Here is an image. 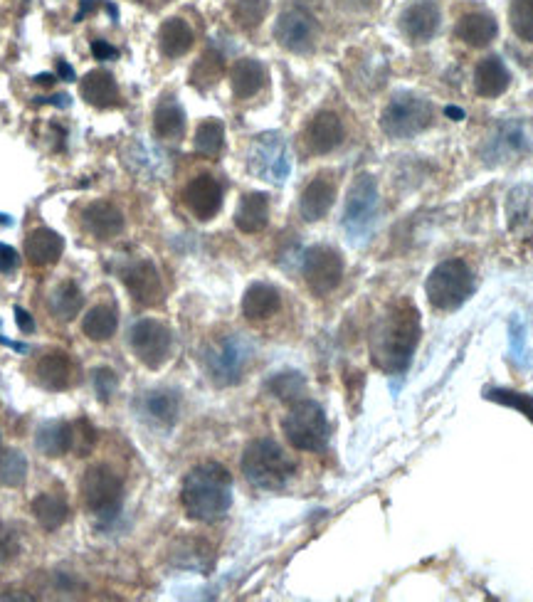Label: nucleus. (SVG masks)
<instances>
[{
	"instance_id": "obj_1",
	"label": "nucleus",
	"mask_w": 533,
	"mask_h": 602,
	"mask_svg": "<svg viewBox=\"0 0 533 602\" xmlns=\"http://www.w3.org/2000/svg\"><path fill=\"white\" fill-rule=\"evenodd\" d=\"M420 341V311L408 299L395 301L378 316L371 334L373 363L385 373L408 371Z\"/></svg>"
},
{
	"instance_id": "obj_2",
	"label": "nucleus",
	"mask_w": 533,
	"mask_h": 602,
	"mask_svg": "<svg viewBox=\"0 0 533 602\" xmlns=\"http://www.w3.org/2000/svg\"><path fill=\"white\" fill-rule=\"evenodd\" d=\"M186 514L200 524L223 519L232 506V477L218 462H205L188 472L181 489Z\"/></svg>"
},
{
	"instance_id": "obj_3",
	"label": "nucleus",
	"mask_w": 533,
	"mask_h": 602,
	"mask_svg": "<svg viewBox=\"0 0 533 602\" xmlns=\"http://www.w3.org/2000/svg\"><path fill=\"white\" fill-rule=\"evenodd\" d=\"M297 472V464L282 450V445L269 437L255 440L247 445L242 454V474L247 482L257 489L279 491L289 484V479Z\"/></svg>"
},
{
	"instance_id": "obj_4",
	"label": "nucleus",
	"mask_w": 533,
	"mask_h": 602,
	"mask_svg": "<svg viewBox=\"0 0 533 602\" xmlns=\"http://www.w3.org/2000/svg\"><path fill=\"white\" fill-rule=\"evenodd\" d=\"M378 210H381V198H378L376 178L371 173H361L348 188L346 208H343V232L348 242L363 247L373 237L378 225Z\"/></svg>"
},
{
	"instance_id": "obj_5",
	"label": "nucleus",
	"mask_w": 533,
	"mask_h": 602,
	"mask_svg": "<svg viewBox=\"0 0 533 602\" xmlns=\"http://www.w3.org/2000/svg\"><path fill=\"white\" fill-rule=\"evenodd\" d=\"M432 119H435V107L430 104V99L415 92H398L385 104L381 129L390 139H413L430 129Z\"/></svg>"
},
{
	"instance_id": "obj_6",
	"label": "nucleus",
	"mask_w": 533,
	"mask_h": 602,
	"mask_svg": "<svg viewBox=\"0 0 533 602\" xmlns=\"http://www.w3.org/2000/svg\"><path fill=\"white\" fill-rule=\"evenodd\" d=\"M425 292L435 309L455 311L474 294L472 269L462 260L440 262L427 277Z\"/></svg>"
},
{
	"instance_id": "obj_7",
	"label": "nucleus",
	"mask_w": 533,
	"mask_h": 602,
	"mask_svg": "<svg viewBox=\"0 0 533 602\" xmlns=\"http://www.w3.org/2000/svg\"><path fill=\"white\" fill-rule=\"evenodd\" d=\"M289 445L302 452H321L329 442V420L314 400H297L282 422Z\"/></svg>"
},
{
	"instance_id": "obj_8",
	"label": "nucleus",
	"mask_w": 533,
	"mask_h": 602,
	"mask_svg": "<svg viewBox=\"0 0 533 602\" xmlns=\"http://www.w3.org/2000/svg\"><path fill=\"white\" fill-rule=\"evenodd\" d=\"M252 353H255V348L245 336L230 334L205 351V371L215 385H223V388L237 385L250 366Z\"/></svg>"
},
{
	"instance_id": "obj_9",
	"label": "nucleus",
	"mask_w": 533,
	"mask_h": 602,
	"mask_svg": "<svg viewBox=\"0 0 533 602\" xmlns=\"http://www.w3.org/2000/svg\"><path fill=\"white\" fill-rule=\"evenodd\" d=\"M82 499L94 516L112 519L124 501V482L109 464H94L82 477Z\"/></svg>"
},
{
	"instance_id": "obj_10",
	"label": "nucleus",
	"mask_w": 533,
	"mask_h": 602,
	"mask_svg": "<svg viewBox=\"0 0 533 602\" xmlns=\"http://www.w3.org/2000/svg\"><path fill=\"white\" fill-rule=\"evenodd\" d=\"M247 166H250L252 176L274 183V186L287 181L289 173H292V156H289L284 136L277 134V131L257 136L250 146Z\"/></svg>"
},
{
	"instance_id": "obj_11",
	"label": "nucleus",
	"mask_w": 533,
	"mask_h": 602,
	"mask_svg": "<svg viewBox=\"0 0 533 602\" xmlns=\"http://www.w3.org/2000/svg\"><path fill=\"white\" fill-rule=\"evenodd\" d=\"M533 149V134L526 121H501L482 146V161L487 166H504Z\"/></svg>"
},
{
	"instance_id": "obj_12",
	"label": "nucleus",
	"mask_w": 533,
	"mask_h": 602,
	"mask_svg": "<svg viewBox=\"0 0 533 602\" xmlns=\"http://www.w3.org/2000/svg\"><path fill=\"white\" fill-rule=\"evenodd\" d=\"M129 346L146 368L156 371V368H161L171 358L173 336L168 331V326L161 324V321L139 319L129 329Z\"/></svg>"
},
{
	"instance_id": "obj_13",
	"label": "nucleus",
	"mask_w": 533,
	"mask_h": 602,
	"mask_svg": "<svg viewBox=\"0 0 533 602\" xmlns=\"http://www.w3.org/2000/svg\"><path fill=\"white\" fill-rule=\"evenodd\" d=\"M304 282L316 297L334 292L343 279V257L329 245H314L304 252L302 260Z\"/></svg>"
},
{
	"instance_id": "obj_14",
	"label": "nucleus",
	"mask_w": 533,
	"mask_h": 602,
	"mask_svg": "<svg viewBox=\"0 0 533 602\" xmlns=\"http://www.w3.org/2000/svg\"><path fill=\"white\" fill-rule=\"evenodd\" d=\"M274 38L287 52L309 55L316 47V40H319V23H316V18L309 10L302 8V5H294V8H287L277 18Z\"/></svg>"
},
{
	"instance_id": "obj_15",
	"label": "nucleus",
	"mask_w": 533,
	"mask_h": 602,
	"mask_svg": "<svg viewBox=\"0 0 533 602\" xmlns=\"http://www.w3.org/2000/svg\"><path fill=\"white\" fill-rule=\"evenodd\" d=\"M183 203L198 220H213L223 208V188L210 173H200L183 190Z\"/></svg>"
},
{
	"instance_id": "obj_16",
	"label": "nucleus",
	"mask_w": 533,
	"mask_h": 602,
	"mask_svg": "<svg viewBox=\"0 0 533 602\" xmlns=\"http://www.w3.org/2000/svg\"><path fill=\"white\" fill-rule=\"evenodd\" d=\"M126 289H129L131 299L141 306H153L158 304L163 297V284L158 277L156 264L149 260H136L121 272Z\"/></svg>"
},
{
	"instance_id": "obj_17",
	"label": "nucleus",
	"mask_w": 533,
	"mask_h": 602,
	"mask_svg": "<svg viewBox=\"0 0 533 602\" xmlns=\"http://www.w3.org/2000/svg\"><path fill=\"white\" fill-rule=\"evenodd\" d=\"M400 30L410 42H430L440 30V5L435 0H415L400 15Z\"/></svg>"
},
{
	"instance_id": "obj_18",
	"label": "nucleus",
	"mask_w": 533,
	"mask_h": 602,
	"mask_svg": "<svg viewBox=\"0 0 533 602\" xmlns=\"http://www.w3.org/2000/svg\"><path fill=\"white\" fill-rule=\"evenodd\" d=\"M506 225L519 240L533 242V183H521L506 195Z\"/></svg>"
},
{
	"instance_id": "obj_19",
	"label": "nucleus",
	"mask_w": 533,
	"mask_h": 602,
	"mask_svg": "<svg viewBox=\"0 0 533 602\" xmlns=\"http://www.w3.org/2000/svg\"><path fill=\"white\" fill-rule=\"evenodd\" d=\"M343 141V124L339 114L334 112H319L314 119L306 124L304 129V144L306 149L316 156H326V153L336 151Z\"/></svg>"
},
{
	"instance_id": "obj_20",
	"label": "nucleus",
	"mask_w": 533,
	"mask_h": 602,
	"mask_svg": "<svg viewBox=\"0 0 533 602\" xmlns=\"http://www.w3.org/2000/svg\"><path fill=\"white\" fill-rule=\"evenodd\" d=\"M82 225L97 240H112L124 232V215L109 200H94L82 210Z\"/></svg>"
},
{
	"instance_id": "obj_21",
	"label": "nucleus",
	"mask_w": 533,
	"mask_h": 602,
	"mask_svg": "<svg viewBox=\"0 0 533 602\" xmlns=\"http://www.w3.org/2000/svg\"><path fill=\"white\" fill-rule=\"evenodd\" d=\"M35 373H38L40 385H45L47 390H67L77 380V363L72 361L70 353L55 348L40 358Z\"/></svg>"
},
{
	"instance_id": "obj_22",
	"label": "nucleus",
	"mask_w": 533,
	"mask_h": 602,
	"mask_svg": "<svg viewBox=\"0 0 533 602\" xmlns=\"http://www.w3.org/2000/svg\"><path fill=\"white\" fill-rule=\"evenodd\" d=\"M336 200V183L334 178L321 173L316 176L309 186L304 188L302 200H299V213L306 223H316V220H324L329 215V210L334 208Z\"/></svg>"
},
{
	"instance_id": "obj_23",
	"label": "nucleus",
	"mask_w": 533,
	"mask_h": 602,
	"mask_svg": "<svg viewBox=\"0 0 533 602\" xmlns=\"http://www.w3.org/2000/svg\"><path fill=\"white\" fill-rule=\"evenodd\" d=\"M62 252H65V240L50 227H38L25 237V257L35 267H50L60 260Z\"/></svg>"
},
{
	"instance_id": "obj_24",
	"label": "nucleus",
	"mask_w": 533,
	"mask_h": 602,
	"mask_svg": "<svg viewBox=\"0 0 533 602\" xmlns=\"http://www.w3.org/2000/svg\"><path fill=\"white\" fill-rule=\"evenodd\" d=\"M178 410H181V400H178V393H173V390H149L139 400L141 417L156 427L176 425Z\"/></svg>"
},
{
	"instance_id": "obj_25",
	"label": "nucleus",
	"mask_w": 533,
	"mask_h": 602,
	"mask_svg": "<svg viewBox=\"0 0 533 602\" xmlns=\"http://www.w3.org/2000/svg\"><path fill=\"white\" fill-rule=\"evenodd\" d=\"M511 84V72L506 70L504 60L496 55L484 57L482 62L474 70V89H477L479 97L492 99V97H501V94L509 89Z\"/></svg>"
},
{
	"instance_id": "obj_26",
	"label": "nucleus",
	"mask_w": 533,
	"mask_h": 602,
	"mask_svg": "<svg viewBox=\"0 0 533 602\" xmlns=\"http://www.w3.org/2000/svg\"><path fill=\"white\" fill-rule=\"evenodd\" d=\"M267 82V70L260 60L242 57L230 70V87L237 99H252Z\"/></svg>"
},
{
	"instance_id": "obj_27",
	"label": "nucleus",
	"mask_w": 533,
	"mask_h": 602,
	"mask_svg": "<svg viewBox=\"0 0 533 602\" xmlns=\"http://www.w3.org/2000/svg\"><path fill=\"white\" fill-rule=\"evenodd\" d=\"M79 94L87 104L97 109H109L114 104H119V87L112 72L107 70H94L79 82Z\"/></svg>"
},
{
	"instance_id": "obj_28",
	"label": "nucleus",
	"mask_w": 533,
	"mask_h": 602,
	"mask_svg": "<svg viewBox=\"0 0 533 602\" xmlns=\"http://www.w3.org/2000/svg\"><path fill=\"white\" fill-rule=\"evenodd\" d=\"M269 223V198L267 193H247L242 195L240 205L235 210L237 230L245 235L262 232Z\"/></svg>"
},
{
	"instance_id": "obj_29",
	"label": "nucleus",
	"mask_w": 533,
	"mask_h": 602,
	"mask_svg": "<svg viewBox=\"0 0 533 602\" xmlns=\"http://www.w3.org/2000/svg\"><path fill=\"white\" fill-rule=\"evenodd\" d=\"M279 306H282V297H279V292L272 284L265 282L250 284V289L242 297V314L250 321L269 319V316L277 314Z\"/></svg>"
},
{
	"instance_id": "obj_30",
	"label": "nucleus",
	"mask_w": 533,
	"mask_h": 602,
	"mask_svg": "<svg viewBox=\"0 0 533 602\" xmlns=\"http://www.w3.org/2000/svg\"><path fill=\"white\" fill-rule=\"evenodd\" d=\"M193 28L183 18H168L158 30V47L166 57L176 60V57L188 55L193 50Z\"/></svg>"
},
{
	"instance_id": "obj_31",
	"label": "nucleus",
	"mask_w": 533,
	"mask_h": 602,
	"mask_svg": "<svg viewBox=\"0 0 533 602\" xmlns=\"http://www.w3.org/2000/svg\"><path fill=\"white\" fill-rule=\"evenodd\" d=\"M153 134L163 141H178L186 134V112L173 97L158 102L153 112Z\"/></svg>"
},
{
	"instance_id": "obj_32",
	"label": "nucleus",
	"mask_w": 533,
	"mask_h": 602,
	"mask_svg": "<svg viewBox=\"0 0 533 602\" xmlns=\"http://www.w3.org/2000/svg\"><path fill=\"white\" fill-rule=\"evenodd\" d=\"M499 33L494 15L489 13H467L459 18L455 35L462 42H467L469 47H487L489 42Z\"/></svg>"
},
{
	"instance_id": "obj_33",
	"label": "nucleus",
	"mask_w": 533,
	"mask_h": 602,
	"mask_svg": "<svg viewBox=\"0 0 533 602\" xmlns=\"http://www.w3.org/2000/svg\"><path fill=\"white\" fill-rule=\"evenodd\" d=\"M33 514L45 531H57L70 519V504L62 491H42L33 501Z\"/></svg>"
},
{
	"instance_id": "obj_34",
	"label": "nucleus",
	"mask_w": 533,
	"mask_h": 602,
	"mask_svg": "<svg viewBox=\"0 0 533 602\" xmlns=\"http://www.w3.org/2000/svg\"><path fill=\"white\" fill-rule=\"evenodd\" d=\"M35 447L45 457H62L72 452V425L62 420H50L35 432Z\"/></svg>"
},
{
	"instance_id": "obj_35",
	"label": "nucleus",
	"mask_w": 533,
	"mask_h": 602,
	"mask_svg": "<svg viewBox=\"0 0 533 602\" xmlns=\"http://www.w3.org/2000/svg\"><path fill=\"white\" fill-rule=\"evenodd\" d=\"M116 326H119V314L112 304H97L87 311L82 319V331L87 339L92 341H107L112 339Z\"/></svg>"
},
{
	"instance_id": "obj_36",
	"label": "nucleus",
	"mask_w": 533,
	"mask_h": 602,
	"mask_svg": "<svg viewBox=\"0 0 533 602\" xmlns=\"http://www.w3.org/2000/svg\"><path fill=\"white\" fill-rule=\"evenodd\" d=\"M195 151L205 158H218L225 149V124L220 119H205L195 129Z\"/></svg>"
},
{
	"instance_id": "obj_37",
	"label": "nucleus",
	"mask_w": 533,
	"mask_h": 602,
	"mask_svg": "<svg viewBox=\"0 0 533 602\" xmlns=\"http://www.w3.org/2000/svg\"><path fill=\"white\" fill-rule=\"evenodd\" d=\"M82 304H84V297L75 282H62L50 297L52 314L62 321L75 319V316L79 314V309H82Z\"/></svg>"
},
{
	"instance_id": "obj_38",
	"label": "nucleus",
	"mask_w": 533,
	"mask_h": 602,
	"mask_svg": "<svg viewBox=\"0 0 533 602\" xmlns=\"http://www.w3.org/2000/svg\"><path fill=\"white\" fill-rule=\"evenodd\" d=\"M223 70H225L223 55L215 50H208L198 62H195V67L191 70V84H195L198 89H208L210 84L218 82L220 75H223Z\"/></svg>"
},
{
	"instance_id": "obj_39",
	"label": "nucleus",
	"mask_w": 533,
	"mask_h": 602,
	"mask_svg": "<svg viewBox=\"0 0 533 602\" xmlns=\"http://www.w3.org/2000/svg\"><path fill=\"white\" fill-rule=\"evenodd\" d=\"M28 477V459L18 450L0 452V484L3 487H20Z\"/></svg>"
},
{
	"instance_id": "obj_40",
	"label": "nucleus",
	"mask_w": 533,
	"mask_h": 602,
	"mask_svg": "<svg viewBox=\"0 0 533 602\" xmlns=\"http://www.w3.org/2000/svg\"><path fill=\"white\" fill-rule=\"evenodd\" d=\"M269 0H232V18L240 28L252 30L267 18Z\"/></svg>"
},
{
	"instance_id": "obj_41",
	"label": "nucleus",
	"mask_w": 533,
	"mask_h": 602,
	"mask_svg": "<svg viewBox=\"0 0 533 602\" xmlns=\"http://www.w3.org/2000/svg\"><path fill=\"white\" fill-rule=\"evenodd\" d=\"M267 390L279 400H299L304 395L306 383L299 373H277L267 380Z\"/></svg>"
},
{
	"instance_id": "obj_42",
	"label": "nucleus",
	"mask_w": 533,
	"mask_h": 602,
	"mask_svg": "<svg viewBox=\"0 0 533 602\" xmlns=\"http://www.w3.org/2000/svg\"><path fill=\"white\" fill-rule=\"evenodd\" d=\"M509 20L516 38L533 42V0H511Z\"/></svg>"
},
{
	"instance_id": "obj_43",
	"label": "nucleus",
	"mask_w": 533,
	"mask_h": 602,
	"mask_svg": "<svg viewBox=\"0 0 533 602\" xmlns=\"http://www.w3.org/2000/svg\"><path fill=\"white\" fill-rule=\"evenodd\" d=\"M94 442H97V432H94V427L89 425V420H77L75 425H72V452L77 454V457H87L89 450L94 447Z\"/></svg>"
},
{
	"instance_id": "obj_44",
	"label": "nucleus",
	"mask_w": 533,
	"mask_h": 602,
	"mask_svg": "<svg viewBox=\"0 0 533 602\" xmlns=\"http://www.w3.org/2000/svg\"><path fill=\"white\" fill-rule=\"evenodd\" d=\"M92 383H94V390H97L99 400H102V403H109L116 390V385H119V378H116V373L112 371V368L102 366L92 373Z\"/></svg>"
},
{
	"instance_id": "obj_45",
	"label": "nucleus",
	"mask_w": 533,
	"mask_h": 602,
	"mask_svg": "<svg viewBox=\"0 0 533 602\" xmlns=\"http://www.w3.org/2000/svg\"><path fill=\"white\" fill-rule=\"evenodd\" d=\"M18 262H20L18 252H15L10 245H3V242H0V272L3 274L13 272V269L18 267Z\"/></svg>"
},
{
	"instance_id": "obj_46",
	"label": "nucleus",
	"mask_w": 533,
	"mask_h": 602,
	"mask_svg": "<svg viewBox=\"0 0 533 602\" xmlns=\"http://www.w3.org/2000/svg\"><path fill=\"white\" fill-rule=\"evenodd\" d=\"M92 55L97 57V60H116V57H119V50H116L114 45H109V42L94 40L92 42Z\"/></svg>"
},
{
	"instance_id": "obj_47",
	"label": "nucleus",
	"mask_w": 533,
	"mask_h": 602,
	"mask_svg": "<svg viewBox=\"0 0 533 602\" xmlns=\"http://www.w3.org/2000/svg\"><path fill=\"white\" fill-rule=\"evenodd\" d=\"M15 556H18V543H15V538L10 533H3L0 536V563L10 561Z\"/></svg>"
},
{
	"instance_id": "obj_48",
	"label": "nucleus",
	"mask_w": 533,
	"mask_h": 602,
	"mask_svg": "<svg viewBox=\"0 0 533 602\" xmlns=\"http://www.w3.org/2000/svg\"><path fill=\"white\" fill-rule=\"evenodd\" d=\"M15 314V324H18V329L23 331V334H33L35 331V319L28 314V311L23 309V306H15L13 309Z\"/></svg>"
},
{
	"instance_id": "obj_49",
	"label": "nucleus",
	"mask_w": 533,
	"mask_h": 602,
	"mask_svg": "<svg viewBox=\"0 0 533 602\" xmlns=\"http://www.w3.org/2000/svg\"><path fill=\"white\" fill-rule=\"evenodd\" d=\"M57 79H65V82H75V70H72L70 65H67L65 60L57 62Z\"/></svg>"
},
{
	"instance_id": "obj_50",
	"label": "nucleus",
	"mask_w": 533,
	"mask_h": 602,
	"mask_svg": "<svg viewBox=\"0 0 533 602\" xmlns=\"http://www.w3.org/2000/svg\"><path fill=\"white\" fill-rule=\"evenodd\" d=\"M0 343H5V346L15 348V351H20V353H25V351H28V346H23V343H15V341H8V339H3V336H0Z\"/></svg>"
},
{
	"instance_id": "obj_51",
	"label": "nucleus",
	"mask_w": 533,
	"mask_h": 602,
	"mask_svg": "<svg viewBox=\"0 0 533 602\" xmlns=\"http://www.w3.org/2000/svg\"><path fill=\"white\" fill-rule=\"evenodd\" d=\"M447 114H452V116H457V119H459V116H462V112H459V109H447Z\"/></svg>"
}]
</instances>
